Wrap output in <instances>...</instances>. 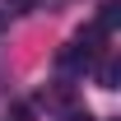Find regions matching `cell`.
<instances>
[{
    "label": "cell",
    "mask_w": 121,
    "mask_h": 121,
    "mask_svg": "<svg viewBox=\"0 0 121 121\" xmlns=\"http://www.w3.org/2000/svg\"><path fill=\"white\" fill-rule=\"evenodd\" d=\"M93 60H98V51H93V47H84V42H70V47H60L56 65H60V70H70V75H84Z\"/></svg>",
    "instance_id": "6da1fadb"
},
{
    "label": "cell",
    "mask_w": 121,
    "mask_h": 121,
    "mask_svg": "<svg viewBox=\"0 0 121 121\" xmlns=\"http://www.w3.org/2000/svg\"><path fill=\"white\" fill-rule=\"evenodd\" d=\"M0 23H5V14H0Z\"/></svg>",
    "instance_id": "5b68a950"
},
{
    "label": "cell",
    "mask_w": 121,
    "mask_h": 121,
    "mask_svg": "<svg viewBox=\"0 0 121 121\" xmlns=\"http://www.w3.org/2000/svg\"><path fill=\"white\" fill-rule=\"evenodd\" d=\"M117 23H121V5H117V0H107V5H103V14H98V28L112 33Z\"/></svg>",
    "instance_id": "7a4b0ae2"
},
{
    "label": "cell",
    "mask_w": 121,
    "mask_h": 121,
    "mask_svg": "<svg viewBox=\"0 0 121 121\" xmlns=\"http://www.w3.org/2000/svg\"><path fill=\"white\" fill-rule=\"evenodd\" d=\"M65 121H93V117H89V112H70Z\"/></svg>",
    "instance_id": "277c9868"
},
{
    "label": "cell",
    "mask_w": 121,
    "mask_h": 121,
    "mask_svg": "<svg viewBox=\"0 0 121 121\" xmlns=\"http://www.w3.org/2000/svg\"><path fill=\"white\" fill-rule=\"evenodd\" d=\"M33 5H37V0H5V9H9V14H28Z\"/></svg>",
    "instance_id": "3957f363"
}]
</instances>
